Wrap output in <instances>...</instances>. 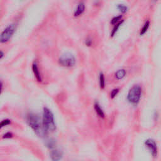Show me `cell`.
Segmentation results:
<instances>
[{"instance_id":"11","label":"cell","mask_w":161,"mask_h":161,"mask_svg":"<svg viewBox=\"0 0 161 161\" xmlns=\"http://www.w3.org/2000/svg\"><path fill=\"white\" fill-rule=\"evenodd\" d=\"M123 22H124L123 20H122L121 21H120L117 23H116L115 25H114V27H113V30L111 31V37H113L114 36L116 35V32H118V29H120V27H121V25H122L123 24Z\"/></svg>"},{"instance_id":"18","label":"cell","mask_w":161,"mask_h":161,"mask_svg":"<svg viewBox=\"0 0 161 161\" xmlns=\"http://www.w3.org/2000/svg\"><path fill=\"white\" fill-rule=\"evenodd\" d=\"M11 124V120L9 119H5L3 120L0 122V128H2L5 127H6Z\"/></svg>"},{"instance_id":"7","label":"cell","mask_w":161,"mask_h":161,"mask_svg":"<svg viewBox=\"0 0 161 161\" xmlns=\"http://www.w3.org/2000/svg\"><path fill=\"white\" fill-rule=\"evenodd\" d=\"M50 158L52 160H59L62 158L63 152L59 148H56L55 147L52 148L50 153Z\"/></svg>"},{"instance_id":"4","label":"cell","mask_w":161,"mask_h":161,"mask_svg":"<svg viewBox=\"0 0 161 161\" xmlns=\"http://www.w3.org/2000/svg\"><path fill=\"white\" fill-rule=\"evenodd\" d=\"M16 29H17V27L15 23H11L7 25L0 34V43H6L8 42L13 37Z\"/></svg>"},{"instance_id":"1","label":"cell","mask_w":161,"mask_h":161,"mask_svg":"<svg viewBox=\"0 0 161 161\" xmlns=\"http://www.w3.org/2000/svg\"><path fill=\"white\" fill-rule=\"evenodd\" d=\"M27 121L29 125L38 136H44L46 135L47 132L43 128L42 122L38 115L32 113L28 114L27 116Z\"/></svg>"},{"instance_id":"12","label":"cell","mask_w":161,"mask_h":161,"mask_svg":"<svg viewBox=\"0 0 161 161\" xmlns=\"http://www.w3.org/2000/svg\"><path fill=\"white\" fill-rule=\"evenodd\" d=\"M115 76L118 80L122 79L126 76V71L125 69H119L116 72Z\"/></svg>"},{"instance_id":"21","label":"cell","mask_w":161,"mask_h":161,"mask_svg":"<svg viewBox=\"0 0 161 161\" xmlns=\"http://www.w3.org/2000/svg\"><path fill=\"white\" fill-rule=\"evenodd\" d=\"M85 43H86V45L88 47H90L92 46V40L91 38H88L86 40V41H85Z\"/></svg>"},{"instance_id":"2","label":"cell","mask_w":161,"mask_h":161,"mask_svg":"<svg viewBox=\"0 0 161 161\" xmlns=\"http://www.w3.org/2000/svg\"><path fill=\"white\" fill-rule=\"evenodd\" d=\"M42 122L43 127L47 133L49 132H54L56 130L54 115L50 110L47 107L43 108Z\"/></svg>"},{"instance_id":"9","label":"cell","mask_w":161,"mask_h":161,"mask_svg":"<svg viewBox=\"0 0 161 161\" xmlns=\"http://www.w3.org/2000/svg\"><path fill=\"white\" fill-rule=\"evenodd\" d=\"M85 4L83 2H80L74 12V17L78 18L80 16H81L84 13V11H85Z\"/></svg>"},{"instance_id":"6","label":"cell","mask_w":161,"mask_h":161,"mask_svg":"<svg viewBox=\"0 0 161 161\" xmlns=\"http://www.w3.org/2000/svg\"><path fill=\"white\" fill-rule=\"evenodd\" d=\"M145 146L150 150L153 156H157L158 155V147H157V144L154 140L151 139H147L145 142Z\"/></svg>"},{"instance_id":"17","label":"cell","mask_w":161,"mask_h":161,"mask_svg":"<svg viewBox=\"0 0 161 161\" xmlns=\"http://www.w3.org/2000/svg\"><path fill=\"white\" fill-rule=\"evenodd\" d=\"M122 20V15H119V16H116V17H115L113 18L111 20V24L113 25H115L116 23H117L120 21Z\"/></svg>"},{"instance_id":"8","label":"cell","mask_w":161,"mask_h":161,"mask_svg":"<svg viewBox=\"0 0 161 161\" xmlns=\"http://www.w3.org/2000/svg\"><path fill=\"white\" fill-rule=\"evenodd\" d=\"M32 71L34 72V74L35 76V79H37L38 82H42V78L41 74H40V72L39 70V68L38 66V64L36 62H34L32 64Z\"/></svg>"},{"instance_id":"20","label":"cell","mask_w":161,"mask_h":161,"mask_svg":"<svg viewBox=\"0 0 161 161\" xmlns=\"http://www.w3.org/2000/svg\"><path fill=\"white\" fill-rule=\"evenodd\" d=\"M13 137V134L10 132H7L6 134H5L3 136V139H10Z\"/></svg>"},{"instance_id":"19","label":"cell","mask_w":161,"mask_h":161,"mask_svg":"<svg viewBox=\"0 0 161 161\" xmlns=\"http://www.w3.org/2000/svg\"><path fill=\"white\" fill-rule=\"evenodd\" d=\"M119 91H120V90L118 89V88H115V89L113 90L111 92L110 98L111 99H114L116 96V95L118 94V93L119 92Z\"/></svg>"},{"instance_id":"23","label":"cell","mask_w":161,"mask_h":161,"mask_svg":"<svg viewBox=\"0 0 161 161\" xmlns=\"http://www.w3.org/2000/svg\"><path fill=\"white\" fill-rule=\"evenodd\" d=\"M3 84L1 81H0V94H1L2 90H3Z\"/></svg>"},{"instance_id":"5","label":"cell","mask_w":161,"mask_h":161,"mask_svg":"<svg viewBox=\"0 0 161 161\" xmlns=\"http://www.w3.org/2000/svg\"><path fill=\"white\" fill-rule=\"evenodd\" d=\"M76 60L74 56L70 53H66L62 55L59 59V64L64 67H72L75 66Z\"/></svg>"},{"instance_id":"14","label":"cell","mask_w":161,"mask_h":161,"mask_svg":"<svg viewBox=\"0 0 161 161\" xmlns=\"http://www.w3.org/2000/svg\"><path fill=\"white\" fill-rule=\"evenodd\" d=\"M149 27H150V22L149 21H146V23H144V25L143 27L142 28V29L140 30V36H142L145 34H146V32H147V30L148 29V28H149Z\"/></svg>"},{"instance_id":"13","label":"cell","mask_w":161,"mask_h":161,"mask_svg":"<svg viewBox=\"0 0 161 161\" xmlns=\"http://www.w3.org/2000/svg\"><path fill=\"white\" fill-rule=\"evenodd\" d=\"M99 83L101 89L103 90L105 88V78L103 72H100L99 76Z\"/></svg>"},{"instance_id":"10","label":"cell","mask_w":161,"mask_h":161,"mask_svg":"<svg viewBox=\"0 0 161 161\" xmlns=\"http://www.w3.org/2000/svg\"><path fill=\"white\" fill-rule=\"evenodd\" d=\"M94 109L96 111V113H97L98 116L99 117L104 118L105 117V115H104V113L102 109V106H100V104H99L98 102H95L94 104Z\"/></svg>"},{"instance_id":"15","label":"cell","mask_w":161,"mask_h":161,"mask_svg":"<svg viewBox=\"0 0 161 161\" xmlns=\"http://www.w3.org/2000/svg\"><path fill=\"white\" fill-rule=\"evenodd\" d=\"M46 146L47 147H49V148H51V149H52V148L55 147V146H56L55 141L53 139H50L49 140H47Z\"/></svg>"},{"instance_id":"3","label":"cell","mask_w":161,"mask_h":161,"mask_svg":"<svg viewBox=\"0 0 161 161\" xmlns=\"http://www.w3.org/2000/svg\"><path fill=\"white\" fill-rule=\"evenodd\" d=\"M142 96V88L138 84L133 86L127 94L128 102L132 104H137Z\"/></svg>"},{"instance_id":"16","label":"cell","mask_w":161,"mask_h":161,"mask_svg":"<svg viewBox=\"0 0 161 161\" xmlns=\"http://www.w3.org/2000/svg\"><path fill=\"white\" fill-rule=\"evenodd\" d=\"M118 10L121 12L122 13H125L128 10V7L123 4H120L117 6Z\"/></svg>"},{"instance_id":"22","label":"cell","mask_w":161,"mask_h":161,"mask_svg":"<svg viewBox=\"0 0 161 161\" xmlns=\"http://www.w3.org/2000/svg\"><path fill=\"white\" fill-rule=\"evenodd\" d=\"M4 56H5V53H4V52L0 50V60H1L4 57Z\"/></svg>"}]
</instances>
